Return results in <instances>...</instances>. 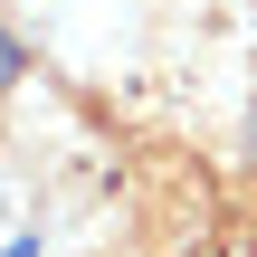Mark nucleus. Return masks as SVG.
I'll use <instances>...</instances> for the list:
<instances>
[{"instance_id": "nucleus-1", "label": "nucleus", "mask_w": 257, "mask_h": 257, "mask_svg": "<svg viewBox=\"0 0 257 257\" xmlns=\"http://www.w3.org/2000/svg\"><path fill=\"white\" fill-rule=\"evenodd\" d=\"M10 76H19V48H10V38H0V86H10Z\"/></svg>"}, {"instance_id": "nucleus-2", "label": "nucleus", "mask_w": 257, "mask_h": 257, "mask_svg": "<svg viewBox=\"0 0 257 257\" xmlns=\"http://www.w3.org/2000/svg\"><path fill=\"white\" fill-rule=\"evenodd\" d=\"M0 257H38V238H19V248H0Z\"/></svg>"}, {"instance_id": "nucleus-3", "label": "nucleus", "mask_w": 257, "mask_h": 257, "mask_svg": "<svg viewBox=\"0 0 257 257\" xmlns=\"http://www.w3.org/2000/svg\"><path fill=\"white\" fill-rule=\"evenodd\" d=\"M248 162H257V105H248Z\"/></svg>"}]
</instances>
